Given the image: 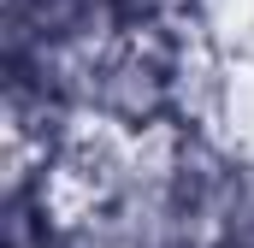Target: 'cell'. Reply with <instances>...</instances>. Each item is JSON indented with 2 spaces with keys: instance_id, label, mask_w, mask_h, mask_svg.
<instances>
[{
  "instance_id": "3",
  "label": "cell",
  "mask_w": 254,
  "mask_h": 248,
  "mask_svg": "<svg viewBox=\"0 0 254 248\" xmlns=\"http://www.w3.org/2000/svg\"><path fill=\"white\" fill-rule=\"evenodd\" d=\"M225 136H231L237 148H249V154H254V65H237V89H231Z\"/></svg>"
},
{
  "instance_id": "2",
  "label": "cell",
  "mask_w": 254,
  "mask_h": 248,
  "mask_svg": "<svg viewBox=\"0 0 254 248\" xmlns=\"http://www.w3.org/2000/svg\"><path fill=\"white\" fill-rule=\"evenodd\" d=\"M195 30L237 65H254V0H195Z\"/></svg>"
},
{
  "instance_id": "1",
  "label": "cell",
  "mask_w": 254,
  "mask_h": 248,
  "mask_svg": "<svg viewBox=\"0 0 254 248\" xmlns=\"http://www.w3.org/2000/svg\"><path fill=\"white\" fill-rule=\"evenodd\" d=\"M172 36V30H166ZM166 36H113L71 71V113L101 130H166L172 124V42Z\"/></svg>"
}]
</instances>
